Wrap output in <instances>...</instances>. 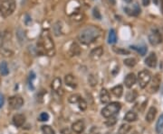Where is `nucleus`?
Listing matches in <instances>:
<instances>
[{
  "mask_svg": "<svg viewBox=\"0 0 163 134\" xmlns=\"http://www.w3.org/2000/svg\"><path fill=\"white\" fill-rule=\"evenodd\" d=\"M101 35V31L98 27L90 25L83 29L78 36L79 41L84 44H90L97 40Z\"/></svg>",
  "mask_w": 163,
  "mask_h": 134,
  "instance_id": "f257e3e1",
  "label": "nucleus"
},
{
  "mask_svg": "<svg viewBox=\"0 0 163 134\" xmlns=\"http://www.w3.org/2000/svg\"><path fill=\"white\" fill-rule=\"evenodd\" d=\"M42 46H43L44 52L48 56H53L55 54V46L53 41L52 39L51 35L48 33V31L44 32L42 34Z\"/></svg>",
  "mask_w": 163,
  "mask_h": 134,
  "instance_id": "f03ea898",
  "label": "nucleus"
},
{
  "mask_svg": "<svg viewBox=\"0 0 163 134\" xmlns=\"http://www.w3.org/2000/svg\"><path fill=\"white\" fill-rule=\"evenodd\" d=\"M16 9L15 0H0V13L4 17H8L13 14Z\"/></svg>",
  "mask_w": 163,
  "mask_h": 134,
  "instance_id": "7ed1b4c3",
  "label": "nucleus"
},
{
  "mask_svg": "<svg viewBox=\"0 0 163 134\" xmlns=\"http://www.w3.org/2000/svg\"><path fill=\"white\" fill-rule=\"evenodd\" d=\"M121 105L120 103L118 102H113L109 104L108 105H106L103 110H102V114L103 117L105 118H111L113 115L117 114L120 112Z\"/></svg>",
  "mask_w": 163,
  "mask_h": 134,
  "instance_id": "20e7f679",
  "label": "nucleus"
},
{
  "mask_svg": "<svg viewBox=\"0 0 163 134\" xmlns=\"http://www.w3.org/2000/svg\"><path fill=\"white\" fill-rule=\"evenodd\" d=\"M151 80V74L148 70H142L138 75V81L141 88H145Z\"/></svg>",
  "mask_w": 163,
  "mask_h": 134,
  "instance_id": "39448f33",
  "label": "nucleus"
},
{
  "mask_svg": "<svg viewBox=\"0 0 163 134\" xmlns=\"http://www.w3.org/2000/svg\"><path fill=\"white\" fill-rule=\"evenodd\" d=\"M8 104L11 109L17 110L22 107L24 100L21 96H11L8 99Z\"/></svg>",
  "mask_w": 163,
  "mask_h": 134,
  "instance_id": "423d86ee",
  "label": "nucleus"
},
{
  "mask_svg": "<svg viewBox=\"0 0 163 134\" xmlns=\"http://www.w3.org/2000/svg\"><path fill=\"white\" fill-rule=\"evenodd\" d=\"M149 42L151 45H158L162 42V36L160 33L157 30H153L149 34Z\"/></svg>",
  "mask_w": 163,
  "mask_h": 134,
  "instance_id": "0eeeda50",
  "label": "nucleus"
},
{
  "mask_svg": "<svg viewBox=\"0 0 163 134\" xmlns=\"http://www.w3.org/2000/svg\"><path fill=\"white\" fill-rule=\"evenodd\" d=\"M72 129L73 131L77 134H81L82 132H84V129H85V125H84V121L82 120H78L76 121L74 123H73L72 125Z\"/></svg>",
  "mask_w": 163,
  "mask_h": 134,
  "instance_id": "6e6552de",
  "label": "nucleus"
},
{
  "mask_svg": "<svg viewBox=\"0 0 163 134\" xmlns=\"http://www.w3.org/2000/svg\"><path fill=\"white\" fill-rule=\"evenodd\" d=\"M136 81H137L136 76L134 75L133 73H130V74L126 76V77L124 79V84L126 85V87L130 88V87H132L135 85Z\"/></svg>",
  "mask_w": 163,
  "mask_h": 134,
  "instance_id": "1a4fd4ad",
  "label": "nucleus"
},
{
  "mask_svg": "<svg viewBox=\"0 0 163 134\" xmlns=\"http://www.w3.org/2000/svg\"><path fill=\"white\" fill-rule=\"evenodd\" d=\"M157 62H158V59L157 56L154 52H151L145 59V64L148 67H155L157 66Z\"/></svg>",
  "mask_w": 163,
  "mask_h": 134,
  "instance_id": "9d476101",
  "label": "nucleus"
},
{
  "mask_svg": "<svg viewBox=\"0 0 163 134\" xmlns=\"http://www.w3.org/2000/svg\"><path fill=\"white\" fill-rule=\"evenodd\" d=\"M160 82H161V80H160V76L159 74H157V75L154 76V78H153V80H152V83H151V85H150V91L151 93L157 92V91L159 90V88H160Z\"/></svg>",
  "mask_w": 163,
  "mask_h": 134,
  "instance_id": "9b49d317",
  "label": "nucleus"
},
{
  "mask_svg": "<svg viewBox=\"0 0 163 134\" xmlns=\"http://www.w3.org/2000/svg\"><path fill=\"white\" fill-rule=\"evenodd\" d=\"M25 122H26V117H25V115H23L21 113L15 114L13 117V123L17 127H22L23 124L25 123Z\"/></svg>",
  "mask_w": 163,
  "mask_h": 134,
  "instance_id": "f8f14e48",
  "label": "nucleus"
},
{
  "mask_svg": "<svg viewBox=\"0 0 163 134\" xmlns=\"http://www.w3.org/2000/svg\"><path fill=\"white\" fill-rule=\"evenodd\" d=\"M103 54V49L102 46H99L97 48H94V50L91 51L90 53V57L91 59H93L94 60H96V59H100Z\"/></svg>",
  "mask_w": 163,
  "mask_h": 134,
  "instance_id": "ddd939ff",
  "label": "nucleus"
},
{
  "mask_svg": "<svg viewBox=\"0 0 163 134\" xmlns=\"http://www.w3.org/2000/svg\"><path fill=\"white\" fill-rule=\"evenodd\" d=\"M100 99H101V102L103 104H107L109 103L110 100H111V96H110V93L107 89L105 88H103L101 90V93H100Z\"/></svg>",
  "mask_w": 163,
  "mask_h": 134,
  "instance_id": "4468645a",
  "label": "nucleus"
},
{
  "mask_svg": "<svg viewBox=\"0 0 163 134\" xmlns=\"http://www.w3.org/2000/svg\"><path fill=\"white\" fill-rule=\"evenodd\" d=\"M156 114H157V109L155 108L154 106H151L149 111H148V113H147L146 114V121L148 122H153V120L155 119L156 117Z\"/></svg>",
  "mask_w": 163,
  "mask_h": 134,
  "instance_id": "2eb2a0df",
  "label": "nucleus"
},
{
  "mask_svg": "<svg viewBox=\"0 0 163 134\" xmlns=\"http://www.w3.org/2000/svg\"><path fill=\"white\" fill-rule=\"evenodd\" d=\"M125 11H126V13L130 16H138L139 14H140V7L138 6L137 4H135L134 6H133V8H125L124 9Z\"/></svg>",
  "mask_w": 163,
  "mask_h": 134,
  "instance_id": "dca6fc26",
  "label": "nucleus"
},
{
  "mask_svg": "<svg viewBox=\"0 0 163 134\" xmlns=\"http://www.w3.org/2000/svg\"><path fill=\"white\" fill-rule=\"evenodd\" d=\"M51 86L52 89H53V91L58 92L61 89V87H62V80H61V78H59V77H55V78L53 80V82H52Z\"/></svg>",
  "mask_w": 163,
  "mask_h": 134,
  "instance_id": "f3484780",
  "label": "nucleus"
},
{
  "mask_svg": "<svg viewBox=\"0 0 163 134\" xmlns=\"http://www.w3.org/2000/svg\"><path fill=\"white\" fill-rule=\"evenodd\" d=\"M65 84L73 88L76 87V85H77L74 76H73L72 75H67L65 76Z\"/></svg>",
  "mask_w": 163,
  "mask_h": 134,
  "instance_id": "a211bd4d",
  "label": "nucleus"
},
{
  "mask_svg": "<svg viewBox=\"0 0 163 134\" xmlns=\"http://www.w3.org/2000/svg\"><path fill=\"white\" fill-rule=\"evenodd\" d=\"M138 119V116L137 114H136V113H134V112H132V111H129L126 114H125V116H124V120L125 121H127V122H135L136 120Z\"/></svg>",
  "mask_w": 163,
  "mask_h": 134,
  "instance_id": "6ab92c4d",
  "label": "nucleus"
},
{
  "mask_svg": "<svg viewBox=\"0 0 163 134\" xmlns=\"http://www.w3.org/2000/svg\"><path fill=\"white\" fill-rule=\"evenodd\" d=\"M112 93L116 97H120L122 95V94H123V87H122V85H116V86L112 87Z\"/></svg>",
  "mask_w": 163,
  "mask_h": 134,
  "instance_id": "aec40b11",
  "label": "nucleus"
},
{
  "mask_svg": "<svg viewBox=\"0 0 163 134\" xmlns=\"http://www.w3.org/2000/svg\"><path fill=\"white\" fill-rule=\"evenodd\" d=\"M117 42V34L114 29H111L109 32V37H108V42L110 44H113Z\"/></svg>",
  "mask_w": 163,
  "mask_h": 134,
  "instance_id": "412c9836",
  "label": "nucleus"
},
{
  "mask_svg": "<svg viewBox=\"0 0 163 134\" xmlns=\"http://www.w3.org/2000/svg\"><path fill=\"white\" fill-rule=\"evenodd\" d=\"M138 93L136 90H132V91H129L126 95V100L130 102V103H132L133 101H135V99L137 98Z\"/></svg>",
  "mask_w": 163,
  "mask_h": 134,
  "instance_id": "4be33fe9",
  "label": "nucleus"
},
{
  "mask_svg": "<svg viewBox=\"0 0 163 134\" xmlns=\"http://www.w3.org/2000/svg\"><path fill=\"white\" fill-rule=\"evenodd\" d=\"M0 73L2 76H8L9 73L8 66V63L6 61H2V63L0 64Z\"/></svg>",
  "mask_w": 163,
  "mask_h": 134,
  "instance_id": "5701e85b",
  "label": "nucleus"
},
{
  "mask_svg": "<svg viewBox=\"0 0 163 134\" xmlns=\"http://www.w3.org/2000/svg\"><path fill=\"white\" fill-rule=\"evenodd\" d=\"M155 129H156V132L157 133H160L161 132V131H162L163 129V114H161L158 119Z\"/></svg>",
  "mask_w": 163,
  "mask_h": 134,
  "instance_id": "b1692460",
  "label": "nucleus"
},
{
  "mask_svg": "<svg viewBox=\"0 0 163 134\" xmlns=\"http://www.w3.org/2000/svg\"><path fill=\"white\" fill-rule=\"evenodd\" d=\"M132 50H136L138 53H140L141 56H144L147 52V48L145 46H130Z\"/></svg>",
  "mask_w": 163,
  "mask_h": 134,
  "instance_id": "393cba45",
  "label": "nucleus"
},
{
  "mask_svg": "<svg viewBox=\"0 0 163 134\" xmlns=\"http://www.w3.org/2000/svg\"><path fill=\"white\" fill-rule=\"evenodd\" d=\"M131 130V126L129 124H122L119 129V134H128Z\"/></svg>",
  "mask_w": 163,
  "mask_h": 134,
  "instance_id": "a878e982",
  "label": "nucleus"
},
{
  "mask_svg": "<svg viewBox=\"0 0 163 134\" xmlns=\"http://www.w3.org/2000/svg\"><path fill=\"white\" fill-rule=\"evenodd\" d=\"M136 63H137L136 59H134V58H128V59H124V64L130 67H134L136 65Z\"/></svg>",
  "mask_w": 163,
  "mask_h": 134,
  "instance_id": "bb28decb",
  "label": "nucleus"
},
{
  "mask_svg": "<svg viewBox=\"0 0 163 134\" xmlns=\"http://www.w3.org/2000/svg\"><path fill=\"white\" fill-rule=\"evenodd\" d=\"M42 132L43 134H55L54 131L49 125L42 126Z\"/></svg>",
  "mask_w": 163,
  "mask_h": 134,
  "instance_id": "cd10ccee",
  "label": "nucleus"
},
{
  "mask_svg": "<svg viewBox=\"0 0 163 134\" xmlns=\"http://www.w3.org/2000/svg\"><path fill=\"white\" fill-rule=\"evenodd\" d=\"M71 51L73 55H78L80 54V47L76 43H73V45L71 46Z\"/></svg>",
  "mask_w": 163,
  "mask_h": 134,
  "instance_id": "c85d7f7f",
  "label": "nucleus"
},
{
  "mask_svg": "<svg viewBox=\"0 0 163 134\" xmlns=\"http://www.w3.org/2000/svg\"><path fill=\"white\" fill-rule=\"evenodd\" d=\"M81 98L82 97L79 95H72V96L69 97V102L72 103V104H75V103H78Z\"/></svg>",
  "mask_w": 163,
  "mask_h": 134,
  "instance_id": "c756f323",
  "label": "nucleus"
},
{
  "mask_svg": "<svg viewBox=\"0 0 163 134\" xmlns=\"http://www.w3.org/2000/svg\"><path fill=\"white\" fill-rule=\"evenodd\" d=\"M78 104V106H79V108L81 110H83V111H84V110L87 108V104H86V102L83 98H81L79 102L77 103Z\"/></svg>",
  "mask_w": 163,
  "mask_h": 134,
  "instance_id": "7c9ffc66",
  "label": "nucleus"
},
{
  "mask_svg": "<svg viewBox=\"0 0 163 134\" xmlns=\"http://www.w3.org/2000/svg\"><path fill=\"white\" fill-rule=\"evenodd\" d=\"M113 50L116 52V53H118V54H120V55H125V54H129L130 51L129 50H124V49H121V48H113Z\"/></svg>",
  "mask_w": 163,
  "mask_h": 134,
  "instance_id": "2f4dec72",
  "label": "nucleus"
},
{
  "mask_svg": "<svg viewBox=\"0 0 163 134\" xmlns=\"http://www.w3.org/2000/svg\"><path fill=\"white\" fill-rule=\"evenodd\" d=\"M48 120H49V114L47 113H42L39 115V121H41V122H46Z\"/></svg>",
  "mask_w": 163,
  "mask_h": 134,
  "instance_id": "473e14b6",
  "label": "nucleus"
},
{
  "mask_svg": "<svg viewBox=\"0 0 163 134\" xmlns=\"http://www.w3.org/2000/svg\"><path fill=\"white\" fill-rule=\"evenodd\" d=\"M17 37H18V40H19L20 42H22V41L24 40V32H23L22 29H18V30H17Z\"/></svg>",
  "mask_w": 163,
  "mask_h": 134,
  "instance_id": "72a5a7b5",
  "label": "nucleus"
},
{
  "mask_svg": "<svg viewBox=\"0 0 163 134\" xmlns=\"http://www.w3.org/2000/svg\"><path fill=\"white\" fill-rule=\"evenodd\" d=\"M93 14H94V16L96 18V19H99V20H101V18H102V16H101V14H100V12H99V10L98 8H94L93 10Z\"/></svg>",
  "mask_w": 163,
  "mask_h": 134,
  "instance_id": "f704fd0d",
  "label": "nucleus"
},
{
  "mask_svg": "<svg viewBox=\"0 0 163 134\" xmlns=\"http://www.w3.org/2000/svg\"><path fill=\"white\" fill-rule=\"evenodd\" d=\"M89 83L91 84L92 86L97 85V79L95 78L94 76H89Z\"/></svg>",
  "mask_w": 163,
  "mask_h": 134,
  "instance_id": "c9c22d12",
  "label": "nucleus"
},
{
  "mask_svg": "<svg viewBox=\"0 0 163 134\" xmlns=\"http://www.w3.org/2000/svg\"><path fill=\"white\" fill-rule=\"evenodd\" d=\"M89 134H99V131L97 130L96 127H93V128L91 129V131H90Z\"/></svg>",
  "mask_w": 163,
  "mask_h": 134,
  "instance_id": "e433bc0d",
  "label": "nucleus"
},
{
  "mask_svg": "<svg viewBox=\"0 0 163 134\" xmlns=\"http://www.w3.org/2000/svg\"><path fill=\"white\" fill-rule=\"evenodd\" d=\"M3 104H4V98H3V95H0V108L3 106Z\"/></svg>",
  "mask_w": 163,
  "mask_h": 134,
  "instance_id": "4c0bfd02",
  "label": "nucleus"
},
{
  "mask_svg": "<svg viewBox=\"0 0 163 134\" xmlns=\"http://www.w3.org/2000/svg\"><path fill=\"white\" fill-rule=\"evenodd\" d=\"M150 0H142V4H143V6H145V7L150 5Z\"/></svg>",
  "mask_w": 163,
  "mask_h": 134,
  "instance_id": "58836bf2",
  "label": "nucleus"
},
{
  "mask_svg": "<svg viewBox=\"0 0 163 134\" xmlns=\"http://www.w3.org/2000/svg\"><path fill=\"white\" fill-rule=\"evenodd\" d=\"M62 132H63L64 134H70V132H69L68 129H64V130H63Z\"/></svg>",
  "mask_w": 163,
  "mask_h": 134,
  "instance_id": "ea45409f",
  "label": "nucleus"
},
{
  "mask_svg": "<svg viewBox=\"0 0 163 134\" xmlns=\"http://www.w3.org/2000/svg\"><path fill=\"white\" fill-rule=\"evenodd\" d=\"M160 11L163 15V0H160Z\"/></svg>",
  "mask_w": 163,
  "mask_h": 134,
  "instance_id": "a19ab883",
  "label": "nucleus"
},
{
  "mask_svg": "<svg viewBox=\"0 0 163 134\" xmlns=\"http://www.w3.org/2000/svg\"><path fill=\"white\" fill-rule=\"evenodd\" d=\"M109 1L111 2L112 5H115V0H109Z\"/></svg>",
  "mask_w": 163,
  "mask_h": 134,
  "instance_id": "79ce46f5",
  "label": "nucleus"
},
{
  "mask_svg": "<svg viewBox=\"0 0 163 134\" xmlns=\"http://www.w3.org/2000/svg\"><path fill=\"white\" fill-rule=\"evenodd\" d=\"M26 2H27V0H22V4H23V5H25Z\"/></svg>",
  "mask_w": 163,
  "mask_h": 134,
  "instance_id": "37998d69",
  "label": "nucleus"
},
{
  "mask_svg": "<svg viewBox=\"0 0 163 134\" xmlns=\"http://www.w3.org/2000/svg\"><path fill=\"white\" fill-rule=\"evenodd\" d=\"M124 1H125L126 3H130V2H131L132 0H124Z\"/></svg>",
  "mask_w": 163,
  "mask_h": 134,
  "instance_id": "c03bdc74",
  "label": "nucleus"
},
{
  "mask_svg": "<svg viewBox=\"0 0 163 134\" xmlns=\"http://www.w3.org/2000/svg\"><path fill=\"white\" fill-rule=\"evenodd\" d=\"M153 1H154L155 4H158V0H153Z\"/></svg>",
  "mask_w": 163,
  "mask_h": 134,
  "instance_id": "a18cd8bd",
  "label": "nucleus"
}]
</instances>
